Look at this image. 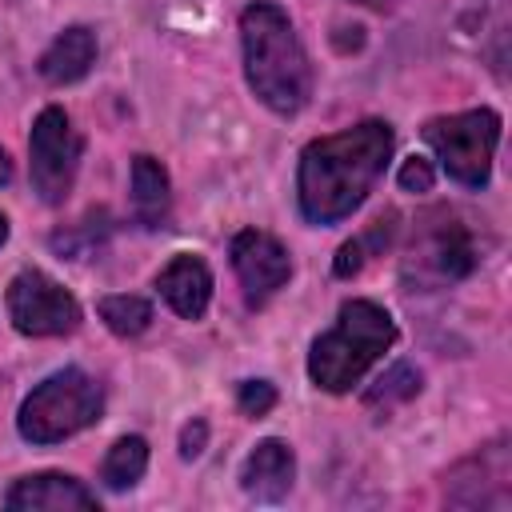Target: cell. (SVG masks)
<instances>
[{
	"label": "cell",
	"mask_w": 512,
	"mask_h": 512,
	"mask_svg": "<svg viewBox=\"0 0 512 512\" xmlns=\"http://www.w3.org/2000/svg\"><path fill=\"white\" fill-rule=\"evenodd\" d=\"M392 156V128L384 120H364L356 128L312 140L300 152L296 200L312 224H336L352 216Z\"/></svg>",
	"instance_id": "6da1fadb"
},
{
	"label": "cell",
	"mask_w": 512,
	"mask_h": 512,
	"mask_svg": "<svg viewBox=\"0 0 512 512\" xmlns=\"http://www.w3.org/2000/svg\"><path fill=\"white\" fill-rule=\"evenodd\" d=\"M240 44H244V76L264 108L276 116H292L312 96V64L308 52L280 4L256 0L240 12Z\"/></svg>",
	"instance_id": "7a4b0ae2"
},
{
	"label": "cell",
	"mask_w": 512,
	"mask_h": 512,
	"mask_svg": "<svg viewBox=\"0 0 512 512\" xmlns=\"http://www.w3.org/2000/svg\"><path fill=\"white\" fill-rule=\"evenodd\" d=\"M392 340L396 324L376 300H348L340 304L336 324L316 336L308 352V376L324 392H348L392 348Z\"/></svg>",
	"instance_id": "3957f363"
},
{
	"label": "cell",
	"mask_w": 512,
	"mask_h": 512,
	"mask_svg": "<svg viewBox=\"0 0 512 512\" xmlns=\"http://www.w3.org/2000/svg\"><path fill=\"white\" fill-rule=\"evenodd\" d=\"M100 408H104V392L100 384L80 372V368H60L52 372L48 380H40L24 404H20V436L32 440V444H56V440H68L76 436L80 428L96 424L100 420Z\"/></svg>",
	"instance_id": "277c9868"
},
{
	"label": "cell",
	"mask_w": 512,
	"mask_h": 512,
	"mask_svg": "<svg viewBox=\"0 0 512 512\" xmlns=\"http://www.w3.org/2000/svg\"><path fill=\"white\" fill-rule=\"evenodd\" d=\"M424 140L432 144L436 160L456 184L484 188L492 176V152L500 144V116L492 108L440 116V120H428Z\"/></svg>",
	"instance_id": "5b68a950"
},
{
	"label": "cell",
	"mask_w": 512,
	"mask_h": 512,
	"mask_svg": "<svg viewBox=\"0 0 512 512\" xmlns=\"http://www.w3.org/2000/svg\"><path fill=\"white\" fill-rule=\"evenodd\" d=\"M80 136L68 120L64 108H44L32 124L28 136V156H32V188L44 204H60L72 184H76V168H80Z\"/></svg>",
	"instance_id": "8992f818"
},
{
	"label": "cell",
	"mask_w": 512,
	"mask_h": 512,
	"mask_svg": "<svg viewBox=\"0 0 512 512\" xmlns=\"http://www.w3.org/2000/svg\"><path fill=\"white\" fill-rule=\"evenodd\" d=\"M8 316L24 336H64L80 324V304L48 272L24 268L8 284Z\"/></svg>",
	"instance_id": "52a82bcc"
},
{
	"label": "cell",
	"mask_w": 512,
	"mask_h": 512,
	"mask_svg": "<svg viewBox=\"0 0 512 512\" xmlns=\"http://www.w3.org/2000/svg\"><path fill=\"white\" fill-rule=\"evenodd\" d=\"M428 228H420L408 260H404V276L432 288V284H452L464 280L476 268V248L464 224H456L448 212L428 216Z\"/></svg>",
	"instance_id": "ba28073f"
},
{
	"label": "cell",
	"mask_w": 512,
	"mask_h": 512,
	"mask_svg": "<svg viewBox=\"0 0 512 512\" xmlns=\"http://www.w3.org/2000/svg\"><path fill=\"white\" fill-rule=\"evenodd\" d=\"M228 256H232V268H236V276H240L244 300H248L252 308H260L268 296H276V292L288 284V276H292L288 248H284L276 236L260 232V228L236 232Z\"/></svg>",
	"instance_id": "9c48e42d"
},
{
	"label": "cell",
	"mask_w": 512,
	"mask_h": 512,
	"mask_svg": "<svg viewBox=\"0 0 512 512\" xmlns=\"http://www.w3.org/2000/svg\"><path fill=\"white\" fill-rule=\"evenodd\" d=\"M4 504L12 512H72V508H96V492H88L76 476L64 472H36L8 488Z\"/></svg>",
	"instance_id": "30bf717a"
},
{
	"label": "cell",
	"mask_w": 512,
	"mask_h": 512,
	"mask_svg": "<svg viewBox=\"0 0 512 512\" xmlns=\"http://www.w3.org/2000/svg\"><path fill=\"white\" fill-rule=\"evenodd\" d=\"M156 288L176 316L200 320L208 312V300H212V272L200 256H172L164 264V272L156 276Z\"/></svg>",
	"instance_id": "8fae6325"
},
{
	"label": "cell",
	"mask_w": 512,
	"mask_h": 512,
	"mask_svg": "<svg viewBox=\"0 0 512 512\" xmlns=\"http://www.w3.org/2000/svg\"><path fill=\"white\" fill-rule=\"evenodd\" d=\"M296 480V456L284 440H260L240 472V484L256 500H280Z\"/></svg>",
	"instance_id": "7c38bea8"
},
{
	"label": "cell",
	"mask_w": 512,
	"mask_h": 512,
	"mask_svg": "<svg viewBox=\"0 0 512 512\" xmlns=\"http://www.w3.org/2000/svg\"><path fill=\"white\" fill-rule=\"evenodd\" d=\"M96 64V36L84 24L64 28L40 56V76L48 84H72L80 76H88V68Z\"/></svg>",
	"instance_id": "4fadbf2b"
},
{
	"label": "cell",
	"mask_w": 512,
	"mask_h": 512,
	"mask_svg": "<svg viewBox=\"0 0 512 512\" xmlns=\"http://www.w3.org/2000/svg\"><path fill=\"white\" fill-rule=\"evenodd\" d=\"M172 208V184L160 160L136 156L132 160V216L144 228H160Z\"/></svg>",
	"instance_id": "5bb4252c"
},
{
	"label": "cell",
	"mask_w": 512,
	"mask_h": 512,
	"mask_svg": "<svg viewBox=\"0 0 512 512\" xmlns=\"http://www.w3.org/2000/svg\"><path fill=\"white\" fill-rule=\"evenodd\" d=\"M144 468H148V444H144V436H120L108 448L104 464H100V480L108 488L124 492V488H132L144 476Z\"/></svg>",
	"instance_id": "9a60e30c"
},
{
	"label": "cell",
	"mask_w": 512,
	"mask_h": 512,
	"mask_svg": "<svg viewBox=\"0 0 512 512\" xmlns=\"http://www.w3.org/2000/svg\"><path fill=\"white\" fill-rule=\"evenodd\" d=\"M96 312H100V320H104L116 336H140V332L152 324V304H148L144 296H128V292L104 296V300L96 304Z\"/></svg>",
	"instance_id": "2e32d148"
},
{
	"label": "cell",
	"mask_w": 512,
	"mask_h": 512,
	"mask_svg": "<svg viewBox=\"0 0 512 512\" xmlns=\"http://www.w3.org/2000/svg\"><path fill=\"white\" fill-rule=\"evenodd\" d=\"M420 392V372L416 368H408V364H392L380 380H376V388L364 396L368 404H396V400H408V396H416Z\"/></svg>",
	"instance_id": "e0dca14e"
},
{
	"label": "cell",
	"mask_w": 512,
	"mask_h": 512,
	"mask_svg": "<svg viewBox=\"0 0 512 512\" xmlns=\"http://www.w3.org/2000/svg\"><path fill=\"white\" fill-rule=\"evenodd\" d=\"M236 404H240L244 416L260 420V416H268L276 408V388L268 380H244L240 392H236Z\"/></svg>",
	"instance_id": "ac0fdd59"
},
{
	"label": "cell",
	"mask_w": 512,
	"mask_h": 512,
	"mask_svg": "<svg viewBox=\"0 0 512 512\" xmlns=\"http://www.w3.org/2000/svg\"><path fill=\"white\" fill-rule=\"evenodd\" d=\"M400 188L404 192H428L432 188V180H436V172H432V164L424 160V156H408L404 164H400Z\"/></svg>",
	"instance_id": "d6986e66"
},
{
	"label": "cell",
	"mask_w": 512,
	"mask_h": 512,
	"mask_svg": "<svg viewBox=\"0 0 512 512\" xmlns=\"http://www.w3.org/2000/svg\"><path fill=\"white\" fill-rule=\"evenodd\" d=\"M360 264H364V244H360V240H348V244L336 252L332 272H336V276H356V272H360Z\"/></svg>",
	"instance_id": "ffe728a7"
},
{
	"label": "cell",
	"mask_w": 512,
	"mask_h": 512,
	"mask_svg": "<svg viewBox=\"0 0 512 512\" xmlns=\"http://www.w3.org/2000/svg\"><path fill=\"white\" fill-rule=\"evenodd\" d=\"M204 436H208V428H204V420H196V424H188V428H184V436H180V456H184V460H192V456H200V452H204Z\"/></svg>",
	"instance_id": "44dd1931"
},
{
	"label": "cell",
	"mask_w": 512,
	"mask_h": 512,
	"mask_svg": "<svg viewBox=\"0 0 512 512\" xmlns=\"http://www.w3.org/2000/svg\"><path fill=\"white\" fill-rule=\"evenodd\" d=\"M8 180H12V160H8V152L0 148V188H4Z\"/></svg>",
	"instance_id": "7402d4cb"
},
{
	"label": "cell",
	"mask_w": 512,
	"mask_h": 512,
	"mask_svg": "<svg viewBox=\"0 0 512 512\" xmlns=\"http://www.w3.org/2000/svg\"><path fill=\"white\" fill-rule=\"evenodd\" d=\"M4 240H8V220L0 216V244H4Z\"/></svg>",
	"instance_id": "603a6c76"
},
{
	"label": "cell",
	"mask_w": 512,
	"mask_h": 512,
	"mask_svg": "<svg viewBox=\"0 0 512 512\" xmlns=\"http://www.w3.org/2000/svg\"><path fill=\"white\" fill-rule=\"evenodd\" d=\"M356 4H388V0H356Z\"/></svg>",
	"instance_id": "cb8c5ba5"
}]
</instances>
